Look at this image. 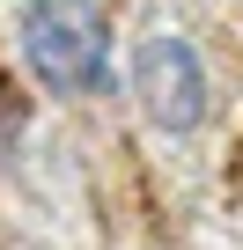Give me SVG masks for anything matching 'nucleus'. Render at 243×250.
I'll use <instances>...</instances> for the list:
<instances>
[{"label": "nucleus", "instance_id": "f03ea898", "mask_svg": "<svg viewBox=\"0 0 243 250\" xmlns=\"http://www.w3.org/2000/svg\"><path fill=\"white\" fill-rule=\"evenodd\" d=\"M126 81H133L140 118L155 125L162 140H192L199 125H206L214 81H206V59H199V44H192L184 30H170V22H162V30H148V37L133 44Z\"/></svg>", "mask_w": 243, "mask_h": 250}, {"label": "nucleus", "instance_id": "f257e3e1", "mask_svg": "<svg viewBox=\"0 0 243 250\" xmlns=\"http://www.w3.org/2000/svg\"><path fill=\"white\" fill-rule=\"evenodd\" d=\"M15 52L37 88L52 96H103L110 88V15L96 0H22Z\"/></svg>", "mask_w": 243, "mask_h": 250}]
</instances>
